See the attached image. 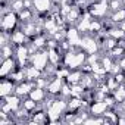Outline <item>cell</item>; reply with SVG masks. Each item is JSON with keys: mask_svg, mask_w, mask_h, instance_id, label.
<instances>
[{"mask_svg": "<svg viewBox=\"0 0 125 125\" xmlns=\"http://www.w3.org/2000/svg\"><path fill=\"white\" fill-rule=\"evenodd\" d=\"M62 63L69 69H80L87 63V53L80 47H71L68 52L63 53Z\"/></svg>", "mask_w": 125, "mask_h": 125, "instance_id": "1", "label": "cell"}, {"mask_svg": "<svg viewBox=\"0 0 125 125\" xmlns=\"http://www.w3.org/2000/svg\"><path fill=\"white\" fill-rule=\"evenodd\" d=\"M66 110H68V99H65V97L53 99V102L50 103V106L46 109L49 122L54 124V122L60 121V118L65 115Z\"/></svg>", "mask_w": 125, "mask_h": 125, "instance_id": "2", "label": "cell"}, {"mask_svg": "<svg viewBox=\"0 0 125 125\" xmlns=\"http://www.w3.org/2000/svg\"><path fill=\"white\" fill-rule=\"evenodd\" d=\"M30 63L35 68H38L40 71H46L47 69V63L49 62V53H47V49L46 50H37L34 54H31V59H30Z\"/></svg>", "mask_w": 125, "mask_h": 125, "instance_id": "3", "label": "cell"}, {"mask_svg": "<svg viewBox=\"0 0 125 125\" xmlns=\"http://www.w3.org/2000/svg\"><path fill=\"white\" fill-rule=\"evenodd\" d=\"M18 21H19V16H18L16 12H13V10L5 12L3 16H2V31L3 32L15 31V28L18 25Z\"/></svg>", "mask_w": 125, "mask_h": 125, "instance_id": "4", "label": "cell"}, {"mask_svg": "<svg viewBox=\"0 0 125 125\" xmlns=\"http://www.w3.org/2000/svg\"><path fill=\"white\" fill-rule=\"evenodd\" d=\"M100 47H102V46H100L99 40H97L96 37L88 35V34H85V35L83 37V40H81V46H80V49L84 50L87 54H96V53H99Z\"/></svg>", "mask_w": 125, "mask_h": 125, "instance_id": "5", "label": "cell"}, {"mask_svg": "<svg viewBox=\"0 0 125 125\" xmlns=\"http://www.w3.org/2000/svg\"><path fill=\"white\" fill-rule=\"evenodd\" d=\"M109 10V2L107 0H97V2L91 3L88 8V12L93 18H104Z\"/></svg>", "mask_w": 125, "mask_h": 125, "instance_id": "6", "label": "cell"}, {"mask_svg": "<svg viewBox=\"0 0 125 125\" xmlns=\"http://www.w3.org/2000/svg\"><path fill=\"white\" fill-rule=\"evenodd\" d=\"M15 57H16V62L19 68H24L27 66V63L31 59V52H30V47L27 44H22V46H16L15 49Z\"/></svg>", "mask_w": 125, "mask_h": 125, "instance_id": "7", "label": "cell"}, {"mask_svg": "<svg viewBox=\"0 0 125 125\" xmlns=\"http://www.w3.org/2000/svg\"><path fill=\"white\" fill-rule=\"evenodd\" d=\"M65 40L69 43L71 47H80L83 37H81V32L78 31V28L71 25V27L66 28V38H65Z\"/></svg>", "mask_w": 125, "mask_h": 125, "instance_id": "8", "label": "cell"}, {"mask_svg": "<svg viewBox=\"0 0 125 125\" xmlns=\"http://www.w3.org/2000/svg\"><path fill=\"white\" fill-rule=\"evenodd\" d=\"M109 109H110V106L107 104V102L104 99L103 100H94V103H91L88 106L90 115H93V116H103Z\"/></svg>", "mask_w": 125, "mask_h": 125, "instance_id": "9", "label": "cell"}, {"mask_svg": "<svg viewBox=\"0 0 125 125\" xmlns=\"http://www.w3.org/2000/svg\"><path fill=\"white\" fill-rule=\"evenodd\" d=\"M16 65H18V62L15 59H12V57L3 59L2 66H0V75H2V78H8L12 72H15Z\"/></svg>", "mask_w": 125, "mask_h": 125, "instance_id": "10", "label": "cell"}, {"mask_svg": "<svg viewBox=\"0 0 125 125\" xmlns=\"http://www.w3.org/2000/svg\"><path fill=\"white\" fill-rule=\"evenodd\" d=\"M34 87H35V83H34V81L25 80V81L16 84V87H15V94H18L19 97H27V96H30L31 90H32Z\"/></svg>", "mask_w": 125, "mask_h": 125, "instance_id": "11", "label": "cell"}, {"mask_svg": "<svg viewBox=\"0 0 125 125\" xmlns=\"http://www.w3.org/2000/svg\"><path fill=\"white\" fill-rule=\"evenodd\" d=\"M63 78H60V77H54L52 81H49L47 84V91L50 96H59L60 91H62V87H63Z\"/></svg>", "mask_w": 125, "mask_h": 125, "instance_id": "12", "label": "cell"}, {"mask_svg": "<svg viewBox=\"0 0 125 125\" xmlns=\"http://www.w3.org/2000/svg\"><path fill=\"white\" fill-rule=\"evenodd\" d=\"M93 16L90 15V12H87V13H84L81 18H80V21L77 22V28H78V31L80 32H83V34H90V27H91V19Z\"/></svg>", "mask_w": 125, "mask_h": 125, "instance_id": "13", "label": "cell"}, {"mask_svg": "<svg viewBox=\"0 0 125 125\" xmlns=\"http://www.w3.org/2000/svg\"><path fill=\"white\" fill-rule=\"evenodd\" d=\"M27 40H28V35L24 32V30H15L10 32L9 35V41L15 46H22V44H27Z\"/></svg>", "mask_w": 125, "mask_h": 125, "instance_id": "14", "label": "cell"}, {"mask_svg": "<svg viewBox=\"0 0 125 125\" xmlns=\"http://www.w3.org/2000/svg\"><path fill=\"white\" fill-rule=\"evenodd\" d=\"M15 87H16L15 81L8 80V78H3L2 84H0V97L3 99V97H6V96H9V94L15 93Z\"/></svg>", "mask_w": 125, "mask_h": 125, "instance_id": "15", "label": "cell"}, {"mask_svg": "<svg viewBox=\"0 0 125 125\" xmlns=\"http://www.w3.org/2000/svg\"><path fill=\"white\" fill-rule=\"evenodd\" d=\"M52 8H53L52 0H32V9H35L38 13L50 12Z\"/></svg>", "mask_w": 125, "mask_h": 125, "instance_id": "16", "label": "cell"}, {"mask_svg": "<svg viewBox=\"0 0 125 125\" xmlns=\"http://www.w3.org/2000/svg\"><path fill=\"white\" fill-rule=\"evenodd\" d=\"M24 71H25V78H27L28 81H35V80H38L40 77H43V71H40L38 68L32 66L31 63H30L28 66H25Z\"/></svg>", "mask_w": 125, "mask_h": 125, "instance_id": "17", "label": "cell"}, {"mask_svg": "<svg viewBox=\"0 0 125 125\" xmlns=\"http://www.w3.org/2000/svg\"><path fill=\"white\" fill-rule=\"evenodd\" d=\"M80 18H81V12H80V9L77 8V6H72V9L63 16V19H65V22L66 24H77L78 21H80Z\"/></svg>", "mask_w": 125, "mask_h": 125, "instance_id": "18", "label": "cell"}, {"mask_svg": "<svg viewBox=\"0 0 125 125\" xmlns=\"http://www.w3.org/2000/svg\"><path fill=\"white\" fill-rule=\"evenodd\" d=\"M28 97H31L32 100H35V102L40 104V103H43V102L46 100L47 94H46V90H44L43 87H34V88L31 90V93H30Z\"/></svg>", "mask_w": 125, "mask_h": 125, "instance_id": "19", "label": "cell"}, {"mask_svg": "<svg viewBox=\"0 0 125 125\" xmlns=\"http://www.w3.org/2000/svg\"><path fill=\"white\" fill-rule=\"evenodd\" d=\"M83 77H84V72H81L80 69H71V72L66 77V83L68 84H78V83H81Z\"/></svg>", "mask_w": 125, "mask_h": 125, "instance_id": "20", "label": "cell"}, {"mask_svg": "<svg viewBox=\"0 0 125 125\" xmlns=\"http://www.w3.org/2000/svg\"><path fill=\"white\" fill-rule=\"evenodd\" d=\"M112 96L113 99L116 100V103H121V104H125V85L121 84L116 90L112 91Z\"/></svg>", "mask_w": 125, "mask_h": 125, "instance_id": "21", "label": "cell"}, {"mask_svg": "<svg viewBox=\"0 0 125 125\" xmlns=\"http://www.w3.org/2000/svg\"><path fill=\"white\" fill-rule=\"evenodd\" d=\"M31 43H32L38 50H41V49H44V47L47 46V37H46L44 34H37V35L32 37Z\"/></svg>", "mask_w": 125, "mask_h": 125, "instance_id": "22", "label": "cell"}, {"mask_svg": "<svg viewBox=\"0 0 125 125\" xmlns=\"http://www.w3.org/2000/svg\"><path fill=\"white\" fill-rule=\"evenodd\" d=\"M107 35L112 37V38H115L116 41H121V40L125 38V31H122L119 27H113V28H110L107 31Z\"/></svg>", "mask_w": 125, "mask_h": 125, "instance_id": "23", "label": "cell"}, {"mask_svg": "<svg viewBox=\"0 0 125 125\" xmlns=\"http://www.w3.org/2000/svg\"><path fill=\"white\" fill-rule=\"evenodd\" d=\"M113 60H115V59H113L110 54H107V56H102V57H100V63H102V66L106 69L107 74L110 72V69H112V66H113V63H115Z\"/></svg>", "mask_w": 125, "mask_h": 125, "instance_id": "24", "label": "cell"}, {"mask_svg": "<svg viewBox=\"0 0 125 125\" xmlns=\"http://www.w3.org/2000/svg\"><path fill=\"white\" fill-rule=\"evenodd\" d=\"M18 16H19V21H22V22H30V21L32 19L34 13H32V9L25 8V9H22V10L18 13Z\"/></svg>", "mask_w": 125, "mask_h": 125, "instance_id": "25", "label": "cell"}, {"mask_svg": "<svg viewBox=\"0 0 125 125\" xmlns=\"http://www.w3.org/2000/svg\"><path fill=\"white\" fill-rule=\"evenodd\" d=\"M110 21H112L113 24H119V22L125 21V8H122V9H119V10H115V12L112 13V16H110Z\"/></svg>", "mask_w": 125, "mask_h": 125, "instance_id": "26", "label": "cell"}, {"mask_svg": "<svg viewBox=\"0 0 125 125\" xmlns=\"http://www.w3.org/2000/svg\"><path fill=\"white\" fill-rule=\"evenodd\" d=\"M37 106H38V103H37L35 100H32L31 97H28V99H25V100L22 102V107L27 109L28 112H35Z\"/></svg>", "mask_w": 125, "mask_h": 125, "instance_id": "27", "label": "cell"}, {"mask_svg": "<svg viewBox=\"0 0 125 125\" xmlns=\"http://www.w3.org/2000/svg\"><path fill=\"white\" fill-rule=\"evenodd\" d=\"M109 54L113 57V59H121L124 54H125V52H124V46L122 44H119V46H115L110 52H109Z\"/></svg>", "mask_w": 125, "mask_h": 125, "instance_id": "28", "label": "cell"}, {"mask_svg": "<svg viewBox=\"0 0 125 125\" xmlns=\"http://www.w3.org/2000/svg\"><path fill=\"white\" fill-rule=\"evenodd\" d=\"M22 9H25V0H13V2H10V10L19 13Z\"/></svg>", "mask_w": 125, "mask_h": 125, "instance_id": "29", "label": "cell"}, {"mask_svg": "<svg viewBox=\"0 0 125 125\" xmlns=\"http://www.w3.org/2000/svg\"><path fill=\"white\" fill-rule=\"evenodd\" d=\"M122 8H125V3L122 2V0H110V2H109V9H110L112 12L119 10V9H122Z\"/></svg>", "mask_w": 125, "mask_h": 125, "instance_id": "30", "label": "cell"}, {"mask_svg": "<svg viewBox=\"0 0 125 125\" xmlns=\"http://www.w3.org/2000/svg\"><path fill=\"white\" fill-rule=\"evenodd\" d=\"M100 31H103V24H102L99 19H94V21H91L90 34H93V32H100Z\"/></svg>", "mask_w": 125, "mask_h": 125, "instance_id": "31", "label": "cell"}, {"mask_svg": "<svg viewBox=\"0 0 125 125\" xmlns=\"http://www.w3.org/2000/svg\"><path fill=\"white\" fill-rule=\"evenodd\" d=\"M12 53H13V49H12V46H9V44H6V46H2V57H3V59L12 57Z\"/></svg>", "mask_w": 125, "mask_h": 125, "instance_id": "32", "label": "cell"}, {"mask_svg": "<svg viewBox=\"0 0 125 125\" xmlns=\"http://www.w3.org/2000/svg\"><path fill=\"white\" fill-rule=\"evenodd\" d=\"M118 63H119V66H121V69L125 72V56H122L121 59H119V62H118Z\"/></svg>", "mask_w": 125, "mask_h": 125, "instance_id": "33", "label": "cell"}, {"mask_svg": "<svg viewBox=\"0 0 125 125\" xmlns=\"http://www.w3.org/2000/svg\"><path fill=\"white\" fill-rule=\"evenodd\" d=\"M118 27H119V28H121L122 31H125V21H122V22H119V24H118Z\"/></svg>", "mask_w": 125, "mask_h": 125, "instance_id": "34", "label": "cell"}, {"mask_svg": "<svg viewBox=\"0 0 125 125\" xmlns=\"http://www.w3.org/2000/svg\"><path fill=\"white\" fill-rule=\"evenodd\" d=\"M121 115H125V104H124V109H122V113Z\"/></svg>", "mask_w": 125, "mask_h": 125, "instance_id": "35", "label": "cell"}, {"mask_svg": "<svg viewBox=\"0 0 125 125\" xmlns=\"http://www.w3.org/2000/svg\"><path fill=\"white\" fill-rule=\"evenodd\" d=\"M122 46H124V52H125V43H122Z\"/></svg>", "mask_w": 125, "mask_h": 125, "instance_id": "36", "label": "cell"}]
</instances>
